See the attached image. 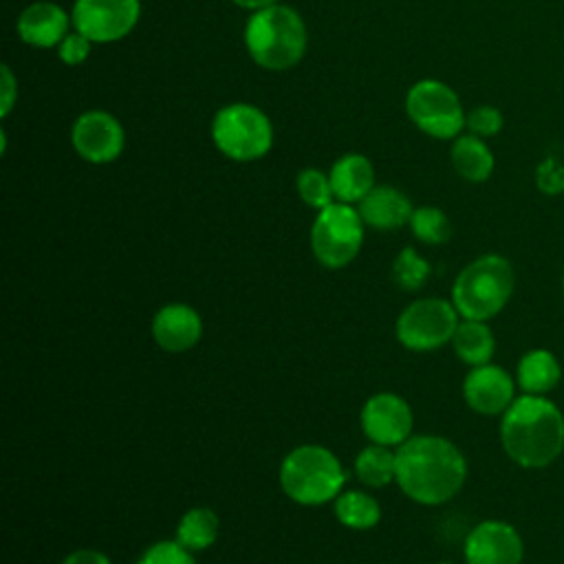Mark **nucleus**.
Instances as JSON below:
<instances>
[{"label": "nucleus", "mask_w": 564, "mask_h": 564, "mask_svg": "<svg viewBox=\"0 0 564 564\" xmlns=\"http://www.w3.org/2000/svg\"><path fill=\"white\" fill-rule=\"evenodd\" d=\"M346 471L339 458L324 445L293 447L280 465L282 491L300 505L315 507L339 496Z\"/></svg>", "instance_id": "nucleus-5"}, {"label": "nucleus", "mask_w": 564, "mask_h": 564, "mask_svg": "<svg viewBox=\"0 0 564 564\" xmlns=\"http://www.w3.org/2000/svg\"><path fill=\"white\" fill-rule=\"evenodd\" d=\"M405 112L412 123L434 139H456L467 112L454 88L438 79H421L405 95Z\"/></svg>", "instance_id": "nucleus-8"}, {"label": "nucleus", "mask_w": 564, "mask_h": 564, "mask_svg": "<svg viewBox=\"0 0 564 564\" xmlns=\"http://www.w3.org/2000/svg\"><path fill=\"white\" fill-rule=\"evenodd\" d=\"M516 271L500 253H485L460 269L452 284V304L463 319L487 322L511 300Z\"/></svg>", "instance_id": "nucleus-4"}, {"label": "nucleus", "mask_w": 564, "mask_h": 564, "mask_svg": "<svg viewBox=\"0 0 564 564\" xmlns=\"http://www.w3.org/2000/svg\"><path fill=\"white\" fill-rule=\"evenodd\" d=\"M562 379V366L555 352L549 348H531L527 350L516 366V383L522 394H540L546 397L557 388Z\"/></svg>", "instance_id": "nucleus-19"}, {"label": "nucleus", "mask_w": 564, "mask_h": 564, "mask_svg": "<svg viewBox=\"0 0 564 564\" xmlns=\"http://www.w3.org/2000/svg\"><path fill=\"white\" fill-rule=\"evenodd\" d=\"M306 24L302 15L284 4L253 11L245 26V44L251 59L267 70H286L306 53Z\"/></svg>", "instance_id": "nucleus-3"}, {"label": "nucleus", "mask_w": 564, "mask_h": 564, "mask_svg": "<svg viewBox=\"0 0 564 564\" xmlns=\"http://www.w3.org/2000/svg\"><path fill=\"white\" fill-rule=\"evenodd\" d=\"M467 564H522L524 542L520 531L505 520H482L465 538Z\"/></svg>", "instance_id": "nucleus-12"}, {"label": "nucleus", "mask_w": 564, "mask_h": 564, "mask_svg": "<svg viewBox=\"0 0 564 564\" xmlns=\"http://www.w3.org/2000/svg\"><path fill=\"white\" fill-rule=\"evenodd\" d=\"M62 564H112L101 551L95 549H79L64 557Z\"/></svg>", "instance_id": "nucleus-33"}, {"label": "nucleus", "mask_w": 564, "mask_h": 564, "mask_svg": "<svg viewBox=\"0 0 564 564\" xmlns=\"http://www.w3.org/2000/svg\"><path fill=\"white\" fill-rule=\"evenodd\" d=\"M355 476L368 487H386L397 478V452L388 445H368L355 458Z\"/></svg>", "instance_id": "nucleus-22"}, {"label": "nucleus", "mask_w": 564, "mask_h": 564, "mask_svg": "<svg viewBox=\"0 0 564 564\" xmlns=\"http://www.w3.org/2000/svg\"><path fill=\"white\" fill-rule=\"evenodd\" d=\"M70 15L55 2H33L29 4L20 18H18V35L22 42L37 46V48H51L59 44L68 35Z\"/></svg>", "instance_id": "nucleus-16"}, {"label": "nucleus", "mask_w": 564, "mask_h": 564, "mask_svg": "<svg viewBox=\"0 0 564 564\" xmlns=\"http://www.w3.org/2000/svg\"><path fill=\"white\" fill-rule=\"evenodd\" d=\"M137 564H196L192 553L176 540H163L143 551Z\"/></svg>", "instance_id": "nucleus-29"}, {"label": "nucleus", "mask_w": 564, "mask_h": 564, "mask_svg": "<svg viewBox=\"0 0 564 564\" xmlns=\"http://www.w3.org/2000/svg\"><path fill=\"white\" fill-rule=\"evenodd\" d=\"M335 516L344 527L364 531L381 520V507L366 491H346L335 498Z\"/></svg>", "instance_id": "nucleus-24"}, {"label": "nucleus", "mask_w": 564, "mask_h": 564, "mask_svg": "<svg viewBox=\"0 0 564 564\" xmlns=\"http://www.w3.org/2000/svg\"><path fill=\"white\" fill-rule=\"evenodd\" d=\"M500 445L522 469H544L564 452V414L540 394H520L500 416Z\"/></svg>", "instance_id": "nucleus-2"}, {"label": "nucleus", "mask_w": 564, "mask_h": 564, "mask_svg": "<svg viewBox=\"0 0 564 564\" xmlns=\"http://www.w3.org/2000/svg\"><path fill=\"white\" fill-rule=\"evenodd\" d=\"M449 161L456 174L469 183H485L494 172V152L476 134H458L449 148Z\"/></svg>", "instance_id": "nucleus-20"}, {"label": "nucleus", "mask_w": 564, "mask_h": 564, "mask_svg": "<svg viewBox=\"0 0 564 564\" xmlns=\"http://www.w3.org/2000/svg\"><path fill=\"white\" fill-rule=\"evenodd\" d=\"M452 346L456 357L467 364L469 368L491 364V357L496 352V337L487 322L480 319H463L456 326V333L452 337Z\"/></svg>", "instance_id": "nucleus-21"}, {"label": "nucleus", "mask_w": 564, "mask_h": 564, "mask_svg": "<svg viewBox=\"0 0 564 564\" xmlns=\"http://www.w3.org/2000/svg\"><path fill=\"white\" fill-rule=\"evenodd\" d=\"M214 145L231 161H258L273 145L269 117L251 104H227L212 121Z\"/></svg>", "instance_id": "nucleus-6"}, {"label": "nucleus", "mask_w": 564, "mask_h": 564, "mask_svg": "<svg viewBox=\"0 0 564 564\" xmlns=\"http://www.w3.org/2000/svg\"><path fill=\"white\" fill-rule=\"evenodd\" d=\"M458 311L454 308L452 300L425 297L412 302L397 319V339L401 346L427 352L436 350L445 344H452V337L458 326Z\"/></svg>", "instance_id": "nucleus-9"}, {"label": "nucleus", "mask_w": 564, "mask_h": 564, "mask_svg": "<svg viewBox=\"0 0 564 564\" xmlns=\"http://www.w3.org/2000/svg\"><path fill=\"white\" fill-rule=\"evenodd\" d=\"M441 564H447V562H441Z\"/></svg>", "instance_id": "nucleus-36"}, {"label": "nucleus", "mask_w": 564, "mask_h": 564, "mask_svg": "<svg viewBox=\"0 0 564 564\" xmlns=\"http://www.w3.org/2000/svg\"><path fill=\"white\" fill-rule=\"evenodd\" d=\"M328 178L335 200L352 205L361 203L366 194L375 187V167L364 154L350 152L333 163Z\"/></svg>", "instance_id": "nucleus-18"}, {"label": "nucleus", "mask_w": 564, "mask_h": 564, "mask_svg": "<svg viewBox=\"0 0 564 564\" xmlns=\"http://www.w3.org/2000/svg\"><path fill=\"white\" fill-rule=\"evenodd\" d=\"M430 273V262L421 258L412 247L401 249L392 262V278L403 291H419L427 282Z\"/></svg>", "instance_id": "nucleus-26"}, {"label": "nucleus", "mask_w": 564, "mask_h": 564, "mask_svg": "<svg viewBox=\"0 0 564 564\" xmlns=\"http://www.w3.org/2000/svg\"><path fill=\"white\" fill-rule=\"evenodd\" d=\"M535 185L544 196H557L564 192V165L557 159H544L535 167Z\"/></svg>", "instance_id": "nucleus-30"}, {"label": "nucleus", "mask_w": 564, "mask_h": 564, "mask_svg": "<svg viewBox=\"0 0 564 564\" xmlns=\"http://www.w3.org/2000/svg\"><path fill=\"white\" fill-rule=\"evenodd\" d=\"M57 46H59L57 48L59 59L68 66H77L90 55L93 42L88 37H84L79 31H68V35Z\"/></svg>", "instance_id": "nucleus-31"}, {"label": "nucleus", "mask_w": 564, "mask_h": 564, "mask_svg": "<svg viewBox=\"0 0 564 564\" xmlns=\"http://www.w3.org/2000/svg\"><path fill=\"white\" fill-rule=\"evenodd\" d=\"M516 377L496 364L471 368L463 379L465 403L482 416H502L516 401Z\"/></svg>", "instance_id": "nucleus-14"}, {"label": "nucleus", "mask_w": 564, "mask_h": 564, "mask_svg": "<svg viewBox=\"0 0 564 564\" xmlns=\"http://www.w3.org/2000/svg\"><path fill=\"white\" fill-rule=\"evenodd\" d=\"M505 126V117L496 106H476L467 112L465 117V128L469 130V134H476L480 139L487 137H496Z\"/></svg>", "instance_id": "nucleus-28"}, {"label": "nucleus", "mask_w": 564, "mask_h": 564, "mask_svg": "<svg viewBox=\"0 0 564 564\" xmlns=\"http://www.w3.org/2000/svg\"><path fill=\"white\" fill-rule=\"evenodd\" d=\"M412 234L425 245H443L452 236V223L438 207H416L410 216Z\"/></svg>", "instance_id": "nucleus-25"}, {"label": "nucleus", "mask_w": 564, "mask_h": 564, "mask_svg": "<svg viewBox=\"0 0 564 564\" xmlns=\"http://www.w3.org/2000/svg\"><path fill=\"white\" fill-rule=\"evenodd\" d=\"M203 335L200 315L181 302L165 304L152 319V337L167 352H183L198 344Z\"/></svg>", "instance_id": "nucleus-15"}, {"label": "nucleus", "mask_w": 564, "mask_h": 564, "mask_svg": "<svg viewBox=\"0 0 564 564\" xmlns=\"http://www.w3.org/2000/svg\"><path fill=\"white\" fill-rule=\"evenodd\" d=\"M141 18L139 0H75L73 26L93 44H110L126 37Z\"/></svg>", "instance_id": "nucleus-10"}, {"label": "nucleus", "mask_w": 564, "mask_h": 564, "mask_svg": "<svg viewBox=\"0 0 564 564\" xmlns=\"http://www.w3.org/2000/svg\"><path fill=\"white\" fill-rule=\"evenodd\" d=\"M216 538H218V516L207 507L189 509L176 527V542L189 553L212 546Z\"/></svg>", "instance_id": "nucleus-23"}, {"label": "nucleus", "mask_w": 564, "mask_h": 564, "mask_svg": "<svg viewBox=\"0 0 564 564\" xmlns=\"http://www.w3.org/2000/svg\"><path fill=\"white\" fill-rule=\"evenodd\" d=\"M70 141L75 152L88 163H110L126 145L123 126L106 110L82 112L70 130Z\"/></svg>", "instance_id": "nucleus-11"}, {"label": "nucleus", "mask_w": 564, "mask_h": 564, "mask_svg": "<svg viewBox=\"0 0 564 564\" xmlns=\"http://www.w3.org/2000/svg\"><path fill=\"white\" fill-rule=\"evenodd\" d=\"M412 410L394 392L372 394L361 408V430L377 445H401L412 434Z\"/></svg>", "instance_id": "nucleus-13"}, {"label": "nucleus", "mask_w": 564, "mask_h": 564, "mask_svg": "<svg viewBox=\"0 0 564 564\" xmlns=\"http://www.w3.org/2000/svg\"><path fill=\"white\" fill-rule=\"evenodd\" d=\"M297 194L308 207H313L317 212L328 207L330 203H335V194H333L328 174H324L315 167H306L297 174Z\"/></svg>", "instance_id": "nucleus-27"}, {"label": "nucleus", "mask_w": 564, "mask_h": 564, "mask_svg": "<svg viewBox=\"0 0 564 564\" xmlns=\"http://www.w3.org/2000/svg\"><path fill=\"white\" fill-rule=\"evenodd\" d=\"M412 203L403 192L390 185H379L372 187L366 198L359 203V214L366 225L379 229V231H390L399 229L405 223H410L412 216Z\"/></svg>", "instance_id": "nucleus-17"}, {"label": "nucleus", "mask_w": 564, "mask_h": 564, "mask_svg": "<svg viewBox=\"0 0 564 564\" xmlns=\"http://www.w3.org/2000/svg\"><path fill=\"white\" fill-rule=\"evenodd\" d=\"M364 218L348 203H330L319 209L311 227L313 256L328 269H341L352 262L364 242Z\"/></svg>", "instance_id": "nucleus-7"}, {"label": "nucleus", "mask_w": 564, "mask_h": 564, "mask_svg": "<svg viewBox=\"0 0 564 564\" xmlns=\"http://www.w3.org/2000/svg\"><path fill=\"white\" fill-rule=\"evenodd\" d=\"M467 480L465 454L449 438L410 436L397 449L399 489L419 505L449 502Z\"/></svg>", "instance_id": "nucleus-1"}, {"label": "nucleus", "mask_w": 564, "mask_h": 564, "mask_svg": "<svg viewBox=\"0 0 564 564\" xmlns=\"http://www.w3.org/2000/svg\"><path fill=\"white\" fill-rule=\"evenodd\" d=\"M562 293H564V271H562Z\"/></svg>", "instance_id": "nucleus-35"}, {"label": "nucleus", "mask_w": 564, "mask_h": 564, "mask_svg": "<svg viewBox=\"0 0 564 564\" xmlns=\"http://www.w3.org/2000/svg\"><path fill=\"white\" fill-rule=\"evenodd\" d=\"M234 4L242 7V9H251V11H260L264 7H271V4H278V0H231Z\"/></svg>", "instance_id": "nucleus-34"}, {"label": "nucleus", "mask_w": 564, "mask_h": 564, "mask_svg": "<svg viewBox=\"0 0 564 564\" xmlns=\"http://www.w3.org/2000/svg\"><path fill=\"white\" fill-rule=\"evenodd\" d=\"M18 97V82L9 66L0 68V115L7 117L15 104Z\"/></svg>", "instance_id": "nucleus-32"}]
</instances>
